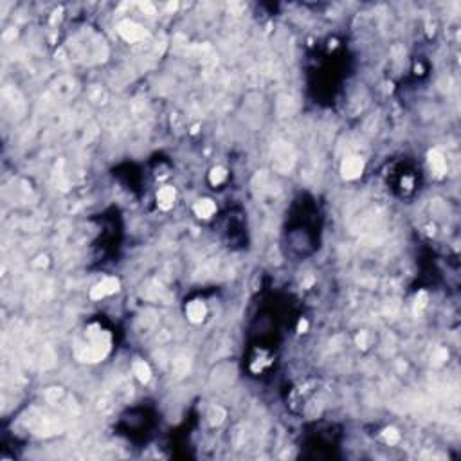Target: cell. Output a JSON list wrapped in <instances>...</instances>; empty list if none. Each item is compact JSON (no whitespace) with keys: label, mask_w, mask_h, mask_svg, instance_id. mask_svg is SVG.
Instances as JSON below:
<instances>
[{"label":"cell","mask_w":461,"mask_h":461,"mask_svg":"<svg viewBox=\"0 0 461 461\" xmlns=\"http://www.w3.org/2000/svg\"><path fill=\"white\" fill-rule=\"evenodd\" d=\"M117 29H119V33H121L123 38L128 40V42H137V40H142L146 36V31L142 29L141 26H137V23L130 22V20L121 22Z\"/></svg>","instance_id":"obj_1"},{"label":"cell","mask_w":461,"mask_h":461,"mask_svg":"<svg viewBox=\"0 0 461 461\" xmlns=\"http://www.w3.org/2000/svg\"><path fill=\"white\" fill-rule=\"evenodd\" d=\"M117 286H119L117 279L107 278V279H103L100 285H95L94 288H92L90 296H92V299H101V298H105V296H110V294H114L115 290H117Z\"/></svg>","instance_id":"obj_2"},{"label":"cell","mask_w":461,"mask_h":461,"mask_svg":"<svg viewBox=\"0 0 461 461\" xmlns=\"http://www.w3.org/2000/svg\"><path fill=\"white\" fill-rule=\"evenodd\" d=\"M362 168H364V164H362L360 159H357V157L346 159L343 162V175H344V179H348V180L357 179V177L362 173Z\"/></svg>","instance_id":"obj_3"},{"label":"cell","mask_w":461,"mask_h":461,"mask_svg":"<svg viewBox=\"0 0 461 461\" xmlns=\"http://www.w3.org/2000/svg\"><path fill=\"white\" fill-rule=\"evenodd\" d=\"M429 164H431L432 172H434L438 177H442L443 173L447 172V162H445V159H443V155L438 152V150L429 152Z\"/></svg>","instance_id":"obj_4"},{"label":"cell","mask_w":461,"mask_h":461,"mask_svg":"<svg viewBox=\"0 0 461 461\" xmlns=\"http://www.w3.org/2000/svg\"><path fill=\"white\" fill-rule=\"evenodd\" d=\"M157 200H159V206L162 209H169L173 206V200H175V189L169 186L160 187L159 193H157Z\"/></svg>","instance_id":"obj_5"},{"label":"cell","mask_w":461,"mask_h":461,"mask_svg":"<svg viewBox=\"0 0 461 461\" xmlns=\"http://www.w3.org/2000/svg\"><path fill=\"white\" fill-rule=\"evenodd\" d=\"M186 313H187V317H189V321H193V323H200V321L206 317V306H204L200 301H193V303L187 305Z\"/></svg>","instance_id":"obj_6"},{"label":"cell","mask_w":461,"mask_h":461,"mask_svg":"<svg viewBox=\"0 0 461 461\" xmlns=\"http://www.w3.org/2000/svg\"><path fill=\"white\" fill-rule=\"evenodd\" d=\"M216 211V206H214L211 200L204 199V200H199V202L195 204V213L199 214L200 218H209L211 214Z\"/></svg>","instance_id":"obj_7"},{"label":"cell","mask_w":461,"mask_h":461,"mask_svg":"<svg viewBox=\"0 0 461 461\" xmlns=\"http://www.w3.org/2000/svg\"><path fill=\"white\" fill-rule=\"evenodd\" d=\"M134 373H135V377H137L141 382H148L150 380V375H152V371H150L148 364H144V362H135V364H134Z\"/></svg>","instance_id":"obj_8"},{"label":"cell","mask_w":461,"mask_h":461,"mask_svg":"<svg viewBox=\"0 0 461 461\" xmlns=\"http://www.w3.org/2000/svg\"><path fill=\"white\" fill-rule=\"evenodd\" d=\"M225 179H227V173H225L224 168H214L213 172H211V175H209L211 184H222Z\"/></svg>","instance_id":"obj_9"},{"label":"cell","mask_w":461,"mask_h":461,"mask_svg":"<svg viewBox=\"0 0 461 461\" xmlns=\"http://www.w3.org/2000/svg\"><path fill=\"white\" fill-rule=\"evenodd\" d=\"M384 438L387 443H397L400 440V434L397 432V429H385L384 431Z\"/></svg>","instance_id":"obj_10"},{"label":"cell","mask_w":461,"mask_h":461,"mask_svg":"<svg viewBox=\"0 0 461 461\" xmlns=\"http://www.w3.org/2000/svg\"><path fill=\"white\" fill-rule=\"evenodd\" d=\"M303 330H306V323H305V321H301V323H299V332H303Z\"/></svg>","instance_id":"obj_11"}]
</instances>
